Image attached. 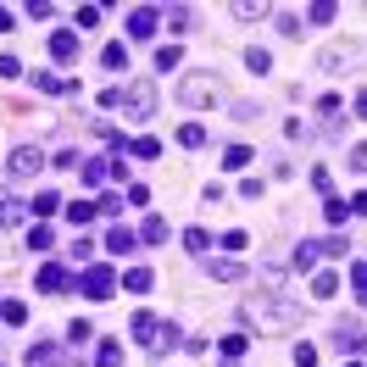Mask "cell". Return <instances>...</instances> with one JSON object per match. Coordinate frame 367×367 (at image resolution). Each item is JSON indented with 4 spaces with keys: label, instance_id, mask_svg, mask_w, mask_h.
<instances>
[{
    "label": "cell",
    "instance_id": "25",
    "mask_svg": "<svg viewBox=\"0 0 367 367\" xmlns=\"http://www.w3.org/2000/svg\"><path fill=\"white\" fill-rule=\"evenodd\" d=\"M34 89H45V95H62V89H73V84H62L56 73H34Z\"/></svg>",
    "mask_w": 367,
    "mask_h": 367
},
{
    "label": "cell",
    "instance_id": "28",
    "mask_svg": "<svg viewBox=\"0 0 367 367\" xmlns=\"http://www.w3.org/2000/svg\"><path fill=\"white\" fill-rule=\"evenodd\" d=\"M123 150H134L140 161H156V156H161V145H156V140H134V145H123Z\"/></svg>",
    "mask_w": 367,
    "mask_h": 367
},
{
    "label": "cell",
    "instance_id": "24",
    "mask_svg": "<svg viewBox=\"0 0 367 367\" xmlns=\"http://www.w3.org/2000/svg\"><path fill=\"white\" fill-rule=\"evenodd\" d=\"M212 279L234 284V279H245V267H239V262H212Z\"/></svg>",
    "mask_w": 367,
    "mask_h": 367
},
{
    "label": "cell",
    "instance_id": "42",
    "mask_svg": "<svg viewBox=\"0 0 367 367\" xmlns=\"http://www.w3.org/2000/svg\"><path fill=\"white\" fill-rule=\"evenodd\" d=\"M345 367H362V362H356V356H351V362H345Z\"/></svg>",
    "mask_w": 367,
    "mask_h": 367
},
{
    "label": "cell",
    "instance_id": "27",
    "mask_svg": "<svg viewBox=\"0 0 367 367\" xmlns=\"http://www.w3.org/2000/svg\"><path fill=\"white\" fill-rule=\"evenodd\" d=\"M178 145L201 150V145H206V128H195V123H189V128H178Z\"/></svg>",
    "mask_w": 367,
    "mask_h": 367
},
{
    "label": "cell",
    "instance_id": "14",
    "mask_svg": "<svg viewBox=\"0 0 367 367\" xmlns=\"http://www.w3.org/2000/svg\"><path fill=\"white\" fill-rule=\"evenodd\" d=\"M106 173H112V156H89L84 161V184H100Z\"/></svg>",
    "mask_w": 367,
    "mask_h": 367
},
{
    "label": "cell",
    "instance_id": "29",
    "mask_svg": "<svg viewBox=\"0 0 367 367\" xmlns=\"http://www.w3.org/2000/svg\"><path fill=\"white\" fill-rule=\"evenodd\" d=\"M334 290H340V279H334V273H317V279H312V295H323V300H328Z\"/></svg>",
    "mask_w": 367,
    "mask_h": 367
},
{
    "label": "cell",
    "instance_id": "1",
    "mask_svg": "<svg viewBox=\"0 0 367 367\" xmlns=\"http://www.w3.org/2000/svg\"><path fill=\"white\" fill-rule=\"evenodd\" d=\"M245 317H251L256 328H267V334H279V328H295V323H300V312H295V306H284V300H273V295L245 300Z\"/></svg>",
    "mask_w": 367,
    "mask_h": 367
},
{
    "label": "cell",
    "instance_id": "11",
    "mask_svg": "<svg viewBox=\"0 0 367 367\" xmlns=\"http://www.w3.org/2000/svg\"><path fill=\"white\" fill-rule=\"evenodd\" d=\"M28 367H62V345H34L28 351Z\"/></svg>",
    "mask_w": 367,
    "mask_h": 367
},
{
    "label": "cell",
    "instance_id": "30",
    "mask_svg": "<svg viewBox=\"0 0 367 367\" xmlns=\"http://www.w3.org/2000/svg\"><path fill=\"white\" fill-rule=\"evenodd\" d=\"M28 206H34V212H39V218H51V212H56V206H62V195H34V201H28Z\"/></svg>",
    "mask_w": 367,
    "mask_h": 367
},
{
    "label": "cell",
    "instance_id": "9",
    "mask_svg": "<svg viewBox=\"0 0 367 367\" xmlns=\"http://www.w3.org/2000/svg\"><path fill=\"white\" fill-rule=\"evenodd\" d=\"M134 245H140V239H134V228H123V222H117V228L106 234V251H112V256H128Z\"/></svg>",
    "mask_w": 367,
    "mask_h": 367
},
{
    "label": "cell",
    "instance_id": "8",
    "mask_svg": "<svg viewBox=\"0 0 367 367\" xmlns=\"http://www.w3.org/2000/svg\"><path fill=\"white\" fill-rule=\"evenodd\" d=\"M34 284H39L45 295H62V290H67V267H56V262H51V267H39V279H34Z\"/></svg>",
    "mask_w": 367,
    "mask_h": 367
},
{
    "label": "cell",
    "instance_id": "33",
    "mask_svg": "<svg viewBox=\"0 0 367 367\" xmlns=\"http://www.w3.org/2000/svg\"><path fill=\"white\" fill-rule=\"evenodd\" d=\"M245 67H251V73H267V67H273V56H267V51H251V56H245Z\"/></svg>",
    "mask_w": 367,
    "mask_h": 367
},
{
    "label": "cell",
    "instance_id": "41",
    "mask_svg": "<svg viewBox=\"0 0 367 367\" xmlns=\"http://www.w3.org/2000/svg\"><path fill=\"white\" fill-rule=\"evenodd\" d=\"M11 22H17V17H11V11L0 6V34H11Z\"/></svg>",
    "mask_w": 367,
    "mask_h": 367
},
{
    "label": "cell",
    "instance_id": "35",
    "mask_svg": "<svg viewBox=\"0 0 367 367\" xmlns=\"http://www.w3.org/2000/svg\"><path fill=\"white\" fill-rule=\"evenodd\" d=\"M222 245H228V251H245V245H251V234H245V228H228V234H222Z\"/></svg>",
    "mask_w": 367,
    "mask_h": 367
},
{
    "label": "cell",
    "instance_id": "13",
    "mask_svg": "<svg viewBox=\"0 0 367 367\" xmlns=\"http://www.w3.org/2000/svg\"><path fill=\"white\" fill-rule=\"evenodd\" d=\"M134 239H140V245H161V239H167V218H145V228H140Z\"/></svg>",
    "mask_w": 367,
    "mask_h": 367
},
{
    "label": "cell",
    "instance_id": "7",
    "mask_svg": "<svg viewBox=\"0 0 367 367\" xmlns=\"http://www.w3.org/2000/svg\"><path fill=\"white\" fill-rule=\"evenodd\" d=\"M51 56H56V62H73V56H78V28L51 34Z\"/></svg>",
    "mask_w": 367,
    "mask_h": 367
},
{
    "label": "cell",
    "instance_id": "10",
    "mask_svg": "<svg viewBox=\"0 0 367 367\" xmlns=\"http://www.w3.org/2000/svg\"><path fill=\"white\" fill-rule=\"evenodd\" d=\"M128 328H134V340H140V345H156V334H161V323H156L150 312H140V317H134Z\"/></svg>",
    "mask_w": 367,
    "mask_h": 367
},
{
    "label": "cell",
    "instance_id": "12",
    "mask_svg": "<svg viewBox=\"0 0 367 367\" xmlns=\"http://www.w3.org/2000/svg\"><path fill=\"white\" fill-rule=\"evenodd\" d=\"M123 290H134V295H150V290H156V279H150V267H128V279H123Z\"/></svg>",
    "mask_w": 367,
    "mask_h": 367
},
{
    "label": "cell",
    "instance_id": "21",
    "mask_svg": "<svg viewBox=\"0 0 367 367\" xmlns=\"http://www.w3.org/2000/svg\"><path fill=\"white\" fill-rule=\"evenodd\" d=\"M106 67H112V73H123V67H128V45H123V39H117V45H106Z\"/></svg>",
    "mask_w": 367,
    "mask_h": 367
},
{
    "label": "cell",
    "instance_id": "2",
    "mask_svg": "<svg viewBox=\"0 0 367 367\" xmlns=\"http://www.w3.org/2000/svg\"><path fill=\"white\" fill-rule=\"evenodd\" d=\"M178 100H184V106H218L222 100V78L218 73H189L184 89H178Z\"/></svg>",
    "mask_w": 367,
    "mask_h": 367
},
{
    "label": "cell",
    "instance_id": "34",
    "mask_svg": "<svg viewBox=\"0 0 367 367\" xmlns=\"http://www.w3.org/2000/svg\"><path fill=\"white\" fill-rule=\"evenodd\" d=\"M323 67H328V73H340V67H351V56H345V51H323Z\"/></svg>",
    "mask_w": 367,
    "mask_h": 367
},
{
    "label": "cell",
    "instance_id": "17",
    "mask_svg": "<svg viewBox=\"0 0 367 367\" xmlns=\"http://www.w3.org/2000/svg\"><path fill=\"white\" fill-rule=\"evenodd\" d=\"M22 218H28V201H0V228H11Z\"/></svg>",
    "mask_w": 367,
    "mask_h": 367
},
{
    "label": "cell",
    "instance_id": "37",
    "mask_svg": "<svg viewBox=\"0 0 367 367\" xmlns=\"http://www.w3.org/2000/svg\"><path fill=\"white\" fill-rule=\"evenodd\" d=\"M340 106H345L340 95H323V100H317V112H323V117H340Z\"/></svg>",
    "mask_w": 367,
    "mask_h": 367
},
{
    "label": "cell",
    "instance_id": "15",
    "mask_svg": "<svg viewBox=\"0 0 367 367\" xmlns=\"http://www.w3.org/2000/svg\"><path fill=\"white\" fill-rule=\"evenodd\" d=\"M222 167H228V173L251 167V145H228V150H222Z\"/></svg>",
    "mask_w": 367,
    "mask_h": 367
},
{
    "label": "cell",
    "instance_id": "26",
    "mask_svg": "<svg viewBox=\"0 0 367 367\" xmlns=\"http://www.w3.org/2000/svg\"><path fill=\"white\" fill-rule=\"evenodd\" d=\"M67 218H73V222H95L100 212H95V201H73V206H67Z\"/></svg>",
    "mask_w": 367,
    "mask_h": 367
},
{
    "label": "cell",
    "instance_id": "23",
    "mask_svg": "<svg viewBox=\"0 0 367 367\" xmlns=\"http://www.w3.org/2000/svg\"><path fill=\"white\" fill-rule=\"evenodd\" d=\"M184 245H189L195 256H206V251H212V234H206V228H189V234H184Z\"/></svg>",
    "mask_w": 367,
    "mask_h": 367
},
{
    "label": "cell",
    "instance_id": "31",
    "mask_svg": "<svg viewBox=\"0 0 367 367\" xmlns=\"http://www.w3.org/2000/svg\"><path fill=\"white\" fill-rule=\"evenodd\" d=\"M295 267H300V273L317 267V245H295Z\"/></svg>",
    "mask_w": 367,
    "mask_h": 367
},
{
    "label": "cell",
    "instance_id": "19",
    "mask_svg": "<svg viewBox=\"0 0 367 367\" xmlns=\"http://www.w3.org/2000/svg\"><path fill=\"white\" fill-rule=\"evenodd\" d=\"M245 345H251L245 334H222V362H239V356H245Z\"/></svg>",
    "mask_w": 367,
    "mask_h": 367
},
{
    "label": "cell",
    "instance_id": "3",
    "mask_svg": "<svg viewBox=\"0 0 367 367\" xmlns=\"http://www.w3.org/2000/svg\"><path fill=\"white\" fill-rule=\"evenodd\" d=\"M78 290L89 295V300H106V295L117 290V273H112V267H84V279H78Z\"/></svg>",
    "mask_w": 367,
    "mask_h": 367
},
{
    "label": "cell",
    "instance_id": "22",
    "mask_svg": "<svg viewBox=\"0 0 367 367\" xmlns=\"http://www.w3.org/2000/svg\"><path fill=\"white\" fill-rule=\"evenodd\" d=\"M28 245H34V251H51V245H56V234H51L45 222H34V228H28Z\"/></svg>",
    "mask_w": 367,
    "mask_h": 367
},
{
    "label": "cell",
    "instance_id": "39",
    "mask_svg": "<svg viewBox=\"0 0 367 367\" xmlns=\"http://www.w3.org/2000/svg\"><path fill=\"white\" fill-rule=\"evenodd\" d=\"M295 367H317V351L312 345H295Z\"/></svg>",
    "mask_w": 367,
    "mask_h": 367
},
{
    "label": "cell",
    "instance_id": "4",
    "mask_svg": "<svg viewBox=\"0 0 367 367\" xmlns=\"http://www.w3.org/2000/svg\"><path fill=\"white\" fill-rule=\"evenodd\" d=\"M123 112H128L134 123H150V117H156V84H134V89H128V106H123Z\"/></svg>",
    "mask_w": 367,
    "mask_h": 367
},
{
    "label": "cell",
    "instance_id": "40",
    "mask_svg": "<svg viewBox=\"0 0 367 367\" xmlns=\"http://www.w3.org/2000/svg\"><path fill=\"white\" fill-rule=\"evenodd\" d=\"M22 73V62H17V56H0V78H17Z\"/></svg>",
    "mask_w": 367,
    "mask_h": 367
},
{
    "label": "cell",
    "instance_id": "36",
    "mask_svg": "<svg viewBox=\"0 0 367 367\" xmlns=\"http://www.w3.org/2000/svg\"><path fill=\"white\" fill-rule=\"evenodd\" d=\"M100 22V6H78V28H95Z\"/></svg>",
    "mask_w": 367,
    "mask_h": 367
},
{
    "label": "cell",
    "instance_id": "38",
    "mask_svg": "<svg viewBox=\"0 0 367 367\" xmlns=\"http://www.w3.org/2000/svg\"><path fill=\"white\" fill-rule=\"evenodd\" d=\"M239 195H245V201H256V195H267V184H262V178H245V184H239Z\"/></svg>",
    "mask_w": 367,
    "mask_h": 367
},
{
    "label": "cell",
    "instance_id": "6",
    "mask_svg": "<svg viewBox=\"0 0 367 367\" xmlns=\"http://www.w3.org/2000/svg\"><path fill=\"white\" fill-rule=\"evenodd\" d=\"M39 167H45V156H39V150H34V145L11 150V173H17V178H34V173H39Z\"/></svg>",
    "mask_w": 367,
    "mask_h": 367
},
{
    "label": "cell",
    "instance_id": "20",
    "mask_svg": "<svg viewBox=\"0 0 367 367\" xmlns=\"http://www.w3.org/2000/svg\"><path fill=\"white\" fill-rule=\"evenodd\" d=\"M89 334H95V323H84V317H78V323H67V345H89Z\"/></svg>",
    "mask_w": 367,
    "mask_h": 367
},
{
    "label": "cell",
    "instance_id": "16",
    "mask_svg": "<svg viewBox=\"0 0 367 367\" xmlns=\"http://www.w3.org/2000/svg\"><path fill=\"white\" fill-rule=\"evenodd\" d=\"M95 362H100V367H123V345H117V340H100Z\"/></svg>",
    "mask_w": 367,
    "mask_h": 367
},
{
    "label": "cell",
    "instance_id": "32",
    "mask_svg": "<svg viewBox=\"0 0 367 367\" xmlns=\"http://www.w3.org/2000/svg\"><path fill=\"white\" fill-rule=\"evenodd\" d=\"M0 317H6V323H28V306H22V300H6Z\"/></svg>",
    "mask_w": 367,
    "mask_h": 367
},
{
    "label": "cell",
    "instance_id": "18",
    "mask_svg": "<svg viewBox=\"0 0 367 367\" xmlns=\"http://www.w3.org/2000/svg\"><path fill=\"white\" fill-rule=\"evenodd\" d=\"M178 62H184V51H178V45H161V51H156V73H173Z\"/></svg>",
    "mask_w": 367,
    "mask_h": 367
},
{
    "label": "cell",
    "instance_id": "5",
    "mask_svg": "<svg viewBox=\"0 0 367 367\" xmlns=\"http://www.w3.org/2000/svg\"><path fill=\"white\" fill-rule=\"evenodd\" d=\"M156 22H161V11H156V6H134V11H128V34H134V39H150V34H156Z\"/></svg>",
    "mask_w": 367,
    "mask_h": 367
}]
</instances>
